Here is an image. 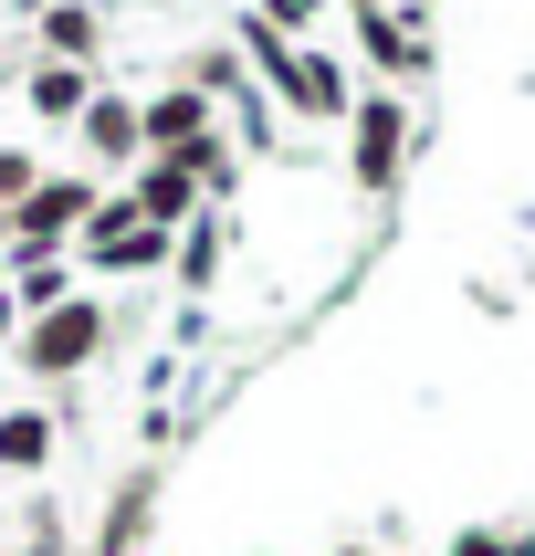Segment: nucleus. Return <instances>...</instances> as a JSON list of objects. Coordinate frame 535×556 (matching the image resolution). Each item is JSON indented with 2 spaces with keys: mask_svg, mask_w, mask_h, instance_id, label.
Returning a JSON list of instances; mask_svg holds the SVG:
<instances>
[{
  "mask_svg": "<svg viewBox=\"0 0 535 556\" xmlns=\"http://www.w3.org/2000/svg\"><path fill=\"white\" fill-rule=\"evenodd\" d=\"M211 168H220L211 137H200V148H179V157H157L148 189H137V211H148V220H179V211H189V179H211Z\"/></svg>",
  "mask_w": 535,
  "mask_h": 556,
  "instance_id": "1",
  "label": "nucleus"
},
{
  "mask_svg": "<svg viewBox=\"0 0 535 556\" xmlns=\"http://www.w3.org/2000/svg\"><path fill=\"white\" fill-rule=\"evenodd\" d=\"M94 337H105V315H94V305L42 315V337H31V368H85V357H94Z\"/></svg>",
  "mask_w": 535,
  "mask_h": 556,
  "instance_id": "2",
  "label": "nucleus"
},
{
  "mask_svg": "<svg viewBox=\"0 0 535 556\" xmlns=\"http://www.w3.org/2000/svg\"><path fill=\"white\" fill-rule=\"evenodd\" d=\"M388 168H399V105H388V94H368V116H357V179H388Z\"/></svg>",
  "mask_w": 535,
  "mask_h": 556,
  "instance_id": "3",
  "label": "nucleus"
},
{
  "mask_svg": "<svg viewBox=\"0 0 535 556\" xmlns=\"http://www.w3.org/2000/svg\"><path fill=\"white\" fill-rule=\"evenodd\" d=\"M74 211H85V189H31V200H22V242H42V231H63Z\"/></svg>",
  "mask_w": 535,
  "mask_h": 556,
  "instance_id": "4",
  "label": "nucleus"
},
{
  "mask_svg": "<svg viewBox=\"0 0 535 556\" xmlns=\"http://www.w3.org/2000/svg\"><path fill=\"white\" fill-rule=\"evenodd\" d=\"M148 137H157V148H168V157H179L189 137H200V94H168V105H157V116H148Z\"/></svg>",
  "mask_w": 535,
  "mask_h": 556,
  "instance_id": "5",
  "label": "nucleus"
},
{
  "mask_svg": "<svg viewBox=\"0 0 535 556\" xmlns=\"http://www.w3.org/2000/svg\"><path fill=\"white\" fill-rule=\"evenodd\" d=\"M42 441H53V420H0V463H42Z\"/></svg>",
  "mask_w": 535,
  "mask_h": 556,
  "instance_id": "6",
  "label": "nucleus"
},
{
  "mask_svg": "<svg viewBox=\"0 0 535 556\" xmlns=\"http://www.w3.org/2000/svg\"><path fill=\"white\" fill-rule=\"evenodd\" d=\"M85 126H94V148H116V157L137 148V137H148V116H126V105H94Z\"/></svg>",
  "mask_w": 535,
  "mask_h": 556,
  "instance_id": "7",
  "label": "nucleus"
},
{
  "mask_svg": "<svg viewBox=\"0 0 535 556\" xmlns=\"http://www.w3.org/2000/svg\"><path fill=\"white\" fill-rule=\"evenodd\" d=\"M31 105H42V116H74V105H85V74H63V63H53V74L31 85Z\"/></svg>",
  "mask_w": 535,
  "mask_h": 556,
  "instance_id": "8",
  "label": "nucleus"
}]
</instances>
